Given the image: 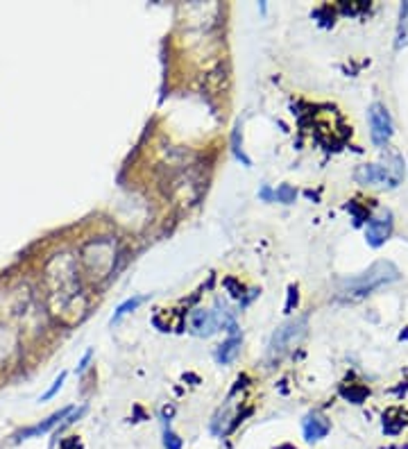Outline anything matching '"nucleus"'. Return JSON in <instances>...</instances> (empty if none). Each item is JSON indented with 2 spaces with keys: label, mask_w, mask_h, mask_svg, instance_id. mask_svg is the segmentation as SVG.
<instances>
[{
  "label": "nucleus",
  "mask_w": 408,
  "mask_h": 449,
  "mask_svg": "<svg viewBox=\"0 0 408 449\" xmlns=\"http://www.w3.org/2000/svg\"><path fill=\"white\" fill-rule=\"evenodd\" d=\"M397 279H400L397 268L392 264H388V261H385V264L381 261V264H374L368 272H363V275L342 281L340 298L342 300H361V298H365V295H370L374 288L383 286V284L397 281Z\"/></svg>",
  "instance_id": "f257e3e1"
},
{
  "label": "nucleus",
  "mask_w": 408,
  "mask_h": 449,
  "mask_svg": "<svg viewBox=\"0 0 408 449\" xmlns=\"http://www.w3.org/2000/svg\"><path fill=\"white\" fill-rule=\"evenodd\" d=\"M356 180L368 186H388L395 189L404 180V161L400 157H390L383 163H365L356 170Z\"/></svg>",
  "instance_id": "f03ea898"
},
{
  "label": "nucleus",
  "mask_w": 408,
  "mask_h": 449,
  "mask_svg": "<svg viewBox=\"0 0 408 449\" xmlns=\"http://www.w3.org/2000/svg\"><path fill=\"white\" fill-rule=\"evenodd\" d=\"M306 330V320H293V322H286L282 330H277V334L272 336V343H270V354L272 356H282L286 354L288 349H293L299 338L304 336Z\"/></svg>",
  "instance_id": "7ed1b4c3"
},
{
  "label": "nucleus",
  "mask_w": 408,
  "mask_h": 449,
  "mask_svg": "<svg viewBox=\"0 0 408 449\" xmlns=\"http://www.w3.org/2000/svg\"><path fill=\"white\" fill-rule=\"evenodd\" d=\"M370 127H372V141L377 146H385L392 136V120L388 109L383 105H372L370 107Z\"/></svg>",
  "instance_id": "20e7f679"
},
{
  "label": "nucleus",
  "mask_w": 408,
  "mask_h": 449,
  "mask_svg": "<svg viewBox=\"0 0 408 449\" xmlns=\"http://www.w3.org/2000/svg\"><path fill=\"white\" fill-rule=\"evenodd\" d=\"M392 232V214L390 211H381L377 218H372L368 223V229H365V236H368V243L372 247H379L388 240Z\"/></svg>",
  "instance_id": "39448f33"
},
{
  "label": "nucleus",
  "mask_w": 408,
  "mask_h": 449,
  "mask_svg": "<svg viewBox=\"0 0 408 449\" xmlns=\"http://www.w3.org/2000/svg\"><path fill=\"white\" fill-rule=\"evenodd\" d=\"M224 325L222 315L220 313H213V311H196L191 317V325H193V332L198 336H209L216 332L218 325Z\"/></svg>",
  "instance_id": "423d86ee"
},
{
  "label": "nucleus",
  "mask_w": 408,
  "mask_h": 449,
  "mask_svg": "<svg viewBox=\"0 0 408 449\" xmlns=\"http://www.w3.org/2000/svg\"><path fill=\"white\" fill-rule=\"evenodd\" d=\"M327 431H329V424L322 418H318V415H311V418H306L304 433H306L308 441H318V438H322Z\"/></svg>",
  "instance_id": "0eeeda50"
},
{
  "label": "nucleus",
  "mask_w": 408,
  "mask_h": 449,
  "mask_svg": "<svg viewBox=\"0 0 408 449\" xmlns=\"http://www.w3.org/2000/svg\"><path fill=\"white\" fill-rule=\"evenodd\" d=\"M239 347H241V338L239 336H232L227 343H222L218 349V361L220 363H229L234 361V356L239 354Z\"/></svg>",
  "instance_id": "6e6552de"
},
{
  "label": "nucleus",
  "mask_w": 408,
  "mask_h": 449,
  "mask_svg": "<svg viewBox=\"0 0 408 449\" xmlns=\"http://www.w3.org/2000/svg\"><path fill=\"white\" fill-rule=\"evenodd\" d=\"M397 46H408V3L402 7V21H400V32H397Z\"/></svg>",
  "instance_id": "1a4fd4ad"
},
{
  "label": "nucleus",
  "mask_w": 408,
  "mask_h": 449,
  "mask_svg": "<svg viewBox=\"0 0 408 449\" xmlns=\"http://www.w3.org/2000/svg\"><path fill=\"white\" fill-rule=\"evenodd\" d=\"M66 413H68V409H66V411H59V413H55V415H52V418H50L48 422H44V424H39V426H35V429H30V431H25L23 436L28 438V436H35V433H41V431H48V429H50V426H52V424H57V422H59V420H61V418H64V415H66ZM23 436H20V438H23Z\"/></svg>",
  "instance_id": "9d476101"
},
{
  "label": "nucleus",
  "mask_w": 408,
  "mask_h": 449,
  "mask_svg": "<svg viewBox=\"0 0 408 449\" xmlns=\"http://www.w3.org/2000/svg\"><path fill=\"white\" fill-rule=\"evenodd\" d=\"M143 302V298H134V300H130V302H125V304H121L118 306V311H116V315H114V322H118L121 320V317L125 315V313H130V311H134L138 304Z\"/></svg>",
  "instance_id": "9b49d317"
},
{
  "label": "nucleus",
  "mask_w": 408,
  "mask_h": 449,
  "mask_svg": "<svg viewBox=\"0 0 408 449\" xmlns=\"http://www.w3.org/2000/svg\"><path fill=\"white\" fill-rule=\"evenodd\" d=\"M277 198H279V200H284V202H293L295 191L291 189V186H282V189L277 191Z\"/></svg>",
  "instance_id": "f8f14e48"
},
{
  "label": "nucleus",
  "mask_w": 408,
  "mask_h": 449,
  "mask_svg": "<svg viewBox=\"0 0 408 449\" xmlns=\"http://www.w3.org/2000/svg\"><path fill=\"white\" fill-rule=\"evenodd\" d=\"M64 379H66V372H61V375L57 377V381H55V386H52L48 392H46V395H44V400H48V397H52V395H55V392L61 388V383H64Z\"/></svg>",
  "instance_id": "ddd939ff"
},
{
  "label": "nucleus",
  "mask_w": 408,
  "mask_h": 449,
  "mask_svg": "<svg viewBox=\"0 0 408 449\" xmlns=\"http://www.w3.org/2000/svg\"><path fill=\"white\" fill-rule=\"evenodd\" d=\"M179 441H177V436L175 433H166V447L168 449H179Z\"/></svg>",
  "instance_id": "4468645a"
}]
</instances>
